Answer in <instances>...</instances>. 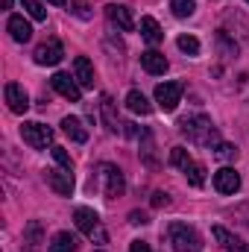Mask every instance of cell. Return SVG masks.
Segmentation results:
<instances>
[{
    "label": "cell",
    "mask_w": 249,
    "mask_h": 252,
    "mask_svg": "<svg viewBox=\"0 0 249 252\" xmlns=\"http://www.w3.org/2000/svg\"><path fill=\"white\" fill-rule=\"evenodd\" d=\"M73 223H76V229H79L88 241H94V244H106V241H109V235H106V229H103V220H100V214H97L94 208L79 205V208L73 211Z\"/></svg>",
    "instance_id": "6da1fadb"
},
{
    "label": "cell",
    "mask_w": 249,
    "mask_h": 252,
    "mask_svg": "<svg viewBox=\"0 0 249 252\" xmlns=\"http://www.w3.org/2000/svg\"><path fill=\"white\" fill-rule=\"evenodd\" d=\"M179 129L185 132L193 144H202V147H217V144H220V141H217V132H214V126H211V121H208L205 115L185 118V121L179 124Z\"/></svg>",
    "instance_id": "7a4b0ae2"
},
{
    "label": "cell",
    "mask_w": 249,
    "mask_h": 252,
    "mask_svg": "<svg viewBox=\"0 0 249 252\" xmlns=\"http://www.w3.org/2000/svg\"><path fill=\"white\" fill-rule=\"evenodd\" d=\"M167 238H170V247H173L176 252H199L202 250L199 235H196L187 223H170Z\"/></svg>",
    "instance_id": "3957f363"
},
{
    "label": "cell",
    "mask_w": 249,
    "mask_h": 252,
    "mask_svg": "<svg viewBox=\"0 0 249 252\" xmlns=\"http://www.w3.org/2000/svg\"><path fill=\"white\" fill-rule=\"evenodd\" d=\"M21 138L32 147V150H44L50 141H53V129L44 124H35V121H30V124L21 126Z\"/></svg>",
    "instance_id": "277c9868"
},
{
    "label": "cell",
    "mask_w": 249,
    "mask_h": 252,
    "mask_svg": "<svg viewBox=\"0 0 249 252\" xmlns=\"http://www.w3.org/2000/svg\"><path fill=\"white\" fill-rule=\"evenodd\" d=\"M182 91H185L182 82H161V85L156 88V103H158V109H161V112H173V109L179 106V100H182Z\"/></svg>",
    "instance_id": "5b68a950"
},
{
    "label": "cell",
    "mask_w": 249,
    "mask_h": 252,
    "mask_svg": "<svg viewBox=\"0 0 249 252\" xmlns=\"http://www.w3.org/2000/svg\"><path fill=\"white\" fill-rule=\"evenodd\" d=\"M100 179H103V185H106V196H109V199L124 196L126 182H124L121 167H115V164H103V167H100Z\"/></svg>",
    "instance_id": "8992f818"
},
{
    "label": "cell",
    "mask_w": 249,
    "mask_h": 252,
    "mask_svg": "<svg viewBox=\"0 0 249 252\" xmlns=\"http://www.w3.org/2000/svg\"><path fill=\"white\" fill-rule=\"evenodd\" d=\"M3 97H6V106H9L15 115H24V112L30 109V97H27L24 85H18V82H6Z\"/></svg>",
    "instance_id": "52a82bcc"
},
{
    "label": "cell",
    "mask_w": 249,
    "mask_h": 252,
    "mask_svg": "<svg viewBox=\"0 0 249 252\" xmlns=\"http://www.w3.org/2000/svg\"><path fill=\"white\" fill-rule=\"evenodd\" d=\"M50 85L62 94L64 100H70V103H79V100H82V85H76V82L70 79V73H53Z\"/></svg>",
    "instance_id": "ba28073f"
},
{
    "label": "cell",
    "mask_w": 249,
    "mask_h": 252,
    "mask_svg": "<svg viewBox=\"0 0 249 252\" xmlns=\"http://www.w3.org/2000/svg\"><path fill=\"white\" fill-rule=\"evenodd\" d=\"M214 188H217V193H235L241 188V176L235 173V167H220L214 173Z\"/></svg>",
    "instance_id": "9c48e42d"
},
{
    "label": "cell",
    "mask_w": 249,
    "mask_h": 252,
    "mask_svg": "<svg viewBox=\"0 0 249 252\" xmlns=\"http://www.w3.org/2000/svg\"><path fill=\"white\" fill-rule=\"evenodd\" d=\"M47 185L59 196H70L73 193V173L70 170H47Z\"/></svg>",
    "instance_id": "30bf717a"
},
{
    "label": "cell",
    "mask_w": 249,
    "mask_h": 252,
    "mask_svg": "<svg viewBox=\"0 0 249 252\" xmlns=\"http://www.w3.org/2000/svg\"><path fill=\"white\" fill-rule=\"evenodd\" d=\"M211 235H214V241L223 247V252H249L247 244H244L238 235H232L229 229H223V226H214V229H211Z\"/></svg>",
    "instance_id": "8fae6325"
},
{
    "label": "cell",
    "mask_w": 249,
    "mask_h": 252,
    "mask_svg": "<svg viewBox=\"0 0 249 252\" xmlns=\"http://www.w3.org/2000/svg\"><path fill=\"white\" fill-rule=\"evenodd\" d=\"M62 56H64V50H62V44H59L56 38H53V41H44V44L35 50V62L38 64H59Z\"/></svg>",
    "instance_id": "7c38bea8"
},
{
    "label": "cell",
    "mask_w": 249,
    "mask_h": 252,
    "mask_svg": "<svg viewBox=\"0 0 249 252\" xmlns=\"http://www.w3.org/2000/svg\"><path fill=\"white\" fill-rule=\"evenodd\" d=\"M6 30H9V35H12V41H18V44H27V41L32 38V27L24 21V15H12L9 24H6Z\"/></svg>",
    "instance_id": "4fadbf2b"
},
{
    "label": "cell",
    "mask_w": 249,
    "mask_h": 252,
    "mask_svg": "<svg viewBox=\"0 0 249 252\" xmlns=\"http://www.w3.org/2000/svg\"><path fill=\"white\" fill-rule=\"evenodd\" d=\"M73 73H76V79H79L82 88H94V64L88 62L85 56L73 59Z\"/></svg>",
    "instance_id": "5bb4252c"
},
{
    "label": "cell",
    "mask_w": 249,
    "mask_h": 252,
    "mask_svg": "<svg viewBox=\"0 0 249 252\" xmlns=\"http://www.w3.org/2000/svg\"><path fill=\"white\" fill-rule=\"evenodd\" d=\"M106 15H109V21H112V24H118L124 32H132V30H135L132 12H129L126 6H109V9H106Z\"/></svg>",
    "instance_id": "9a60e30c"
},
{
    "label": "cell",
    "mask_w": 249,
    "mask_h": 252,
    "mask_svg": "<svg viewBox=\"0 0 249 252\" xmlns=\"http://www.w3.org/2000/svg\"><path fill=\"white\" fill-rule=\"evenodd\" d=\"M141 64H144V70L153 73V76H158V73L167 70V59H164L158 50H147V53H141Z\"/></svg>",
    "instance_id": "2e32d148"
},
{
    "label": "cell",
    "mask_w": 249,
    "mask_h": 252,
    "mask_svg": "<svg viewBox=\"0 0 249 252\" xmlns=\"http://www.w3.org/2000/svg\"><path fill=\"white\" fill-rule=\"evenodd\" d=\"M141 38L147 41V44H158L161 38H164V32H161V27H158V21L156 18H141Z\"/></svg>",
    "instance_id": "e0dca14e"
},
{
    "label": "cell",
    "mask_w": 249,
    "mask_h": 252,
    "mask_svg": "<svg viewBox=\"0 0 249 252\" xmlns=\"http://www.w3.org/2000/svg\"><path fill=\"white\" fill-rule=\"evenodd\" d=\"M62 129H64V135H67L70 141H76V144H85V141H88V129L82 126L79 118H64Z\"/></svg>",
    "instance_id": "ac0fdd59"
},
{
    "label": "cell",
    "mask_w": 249,
    "mask_h": 252,
    "mask_svg": "<svg viewBox=\"0 0 249 252\" xmlns=\"http://www.w3.org/2000/svg\"><path fill=\"white\" fill-rule=\"evenodd\" d=\"M126 109L135 112V115H150V103H147V97L141 91H129L126 94Z\"/></svg>",
    "instance_id": "d6986e66"
},
{
    "label": "cell",
    "mask_w": 249,
    "mask_h": 252,
    "mask_svg": "<svg viewBox=\"0 0 249 252\" xmlns=\"http://www.w3.org/2000/svg\"><path fill=\"white\" fill-rule=\"evenodd\" d=\"M50 252H76V238L70 232H59L50 244Z\"/></svg>",
    "instance_id": "ffe728a7"
},
{
    "label": "cell",
    "mask_w": 249,
    "mask_h": 252,
    "mask_svg": "<svg viewBox=\"0 0 249 252\" xmlns=\"http://www.w3.org/2000/svg\"><path fill=\"white\" fill-rule=\"evenodd\" d=\"M185 176H187V182H190L193 188H202V185H205V167L196 164V161H190V164L185 167Z\"/></svg>",
    "instance_id": "44dd1931"
},
{
    "label": "cell",
    "mask_w": 249,
    "mask_h": 252,
    "mask_svg": "<svg viewBox=\"0 0 249 252\" xmlns=\"http://www.w3.org/2000/svg\"><path fill=\"white\" fill-rule=\"evenodd\" d=\"M170 9H173L176 18H190L196 12V3L193 0H170Z\"/></svg>",
    "instance_id": "7402d4cb"
},
{
    "label": "cell",
    "mask_w": 249,
    "mask_h": 252,
    "mask_svg": "<svg viewBox=\"0 0 249 252\" xmlns=\"http://www.w3.org/2000/svg\"><path fill=\"white\" fill-rule=\"evenodd\" d=\"M190 161H193V158L187 156V150H185V147H173V150H170V164H173V167L185 170V167L190 164Z\"/></svg>",
    "instance_id": "603a6c76"
},
{
    "label": "cell",
    "mask_w": 249,
    "mask_h": 252,
    "mask_svg": "<svg viewBox=\"0 0 249 252\" xmlns=\"http://www.w3.org/2000/svg\"><path fill=\"white\" fill-rule=\"evenodd\" d=\"M176 44H179V50L187 53V56H196V53H199V41H196L193 35H179Z\"/></svg>",
    "instance_id": "cb8c5ba5"
},
{
    "label": "cell",
    "mask_w": 249,
    "mask_h": 252,
    "mask_svg": "<svg viewBox=\"0 0 249 252\" xmlns=\"http://www.w3.org/2000/svg\"><path fill=\"white\" fill-rule=\"evenodd\" d=\"M21 3H24V9L30 12V18H32V21H44V18H47V12H44L41 0H21Z\"/></svg>",
    "instance_id": "d4e9b609"
},
{
    "label": "cell",
    "mask_w": 249,
    "mask_h": 252,
    "mask_svg": "<svg viewBox=\"0 0 249 252\" xmlns=\"http://www.w3.org/2000/svg\"><path fill=\"white\" fill-rule=\"evenodd\" d=\"M27 241H30L32 250H38V244H41V223H38V220H32V223L27 226Z\"/></svg>",
    "instance_id": "484cf974"
},
{
    "label": "cell",
    "mask_w": 249,
    "mask_h": 252,
    "mask_svg": "<svg viewBox=\"0 0 249 252\" xmlns=\"http://www.w3.org/2000/svg\"><path fill=\"white\" fill-rule=\"evenodd\" d=\"M214 156L223 158V161H232V158H238V147H232V144H217V147H214Z\"/></svg>",
    "instance_id": "4316f807"
},
{
    "label": "cell",
    "mask_w": 249,
    "mask_h": 252,
    "mask_svg": "<svg viewBox=\"0 0 249 252\" xmlns=\"http://www.w3.org/2000/svg\"><path fill=\"white\" fill-rule=\"evenodd\" d=\"M103 115H106V124H109V129H112V132H118V118L112 115V97H109V94L103 97Z\"/></svg>",
    "instance_id": "83f0119b"
},
{
    "label": "cell",
    "mask_w": 249,
    "mask_h": 252,
    "mask_svg": "<svg viewBox=\"0 0 249 252\" xmlns=\"http://www.w3.org/2000/svg\"><path fill=\"white\" fill-rule=\"evenodd\" d=\"M53 158L59 161L62 170H73V161H70V156L64 153V147H53Z\"/></svg>",
    "instance_id": "f1b7e54d"
},
{
    "label": "cell",
    "mask_w": 249,
    "mask_h": 252,
    "mask_svg": "<svg viewBox=\"0 0 249 252\" xmlns=\"http://www.w3.org/2000/svg\"><path fill=\"white\" fill-rule=\"evenodd\" d=\"M153 205H156V208H164V205H170V196H167L164 190H156V193H153Z\"/></svg>",
    "instance_id": "f546056e"
},
{
    "label": "cell",
    "mask_w": 249,
    "mask_h": 252,
    "mask_svg": "<svg viewBox=\"0 0 249 252\" xmlns=\"http://www.w3.org/2000/svg\"><path fill=\"white\" fill-rule=\"evenodd\" d=\"M129 223H132V226H147L150 217H147L144 211H132V214H129Z\"/></svg>",
    "instance_id": "4dcf8cb0"
},
{
    "label": "cell",
    "mask_w": 249,
    "mask_h": 252,
    "mask_svg": "<svg viewBox=\"0 0 249 252\" xmlns=\"http://www.w3.org/2000/svg\"><path fill=\"white\" fill-rule=\"evenodd\" d=\"M129 252H153V250H150V244H144V241H132Z\"/></svg>",
    "instance_id": "1f68e13d"
},
{
    "label": "cell",
    "mask_w": 249,
    "mask_h": 252,
    "mask_svg": "<svg viewBox=\"0 0 249 252\" xmlns=\"http://www.w3.org/2000/svg\"><path fill=\"white\" fill-rule=\"evenodd\" d=\"M121 126H124V132L129 135V138H138V126L135 124H121Z\"/></svg>",
    "instance_id": "d6a6232c"
},
{
    "label": "cell",
    "mask_w": 249,
    "mask_h": 252,
    "mask_svg": "<svg viewBox=\"0 0 249 252\" xmlns=\"http://www.w3.org/2000/svg\"><path fill=\"white\" fill-rule=\"evenodd\" d=\"M3 9H12V0H3Z\"/></svg>",
    "instance_id": "836d02e7"
},
{
    "label": "cell",
    "mask_w": 249,
    "mask_h": 252,
    "mask_svg": "<svg viewBox=\"0 0 249 252\" xmlns=\"http://www.w3.org/2000/svg\"><path fill=\"white\" fill-rule=\"evenodd\" d=\"M50 3H64V0H50Z\"/></svg>",
    "instance_id": "e575fe53"
},
{
    "label": "cell",
    "mask_w": 249,
    "mask_h": 252,
    "mask_svg": "<svg viewBox=\"0 0 249 252\" xmlns=\"http://www.w3.org/2000/svg\"><path fill=\"white\" fill-rule=\"evenodd\" d=\"M247 3H249V0H247Z\"/></svg>",
    "instance_id": "d590c367"
}]
</instances>
